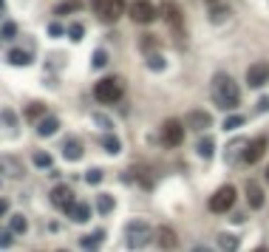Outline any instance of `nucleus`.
<instances>
[{"mask_svg": "<svg viewBox=\"0 0 269 252\" xmlns=\"http://www.w3.org/2000/svg\"><path fill=\"white\" fill-rule=\"evenodd\" d=\"M213 99H215L218 108H224V111H235V108L241 105L238 82H235L230 74H215V80H213Z\"/></svg>", "mask_w": 269, "mask_h": 252, "instance_id": "obj_1", "label": "nucleus"}, {"mask_svg": "<svg viewBox=\"0 0 269 252\" xmlns=\"http://www.w3.org/2000/svg\"><path fill=\"white\" fill-rule=\"evenodd\" d=\"M94 97L102 105H117L125 97V80L122 77H105L94 85Z\"/></svg>", "mask_w": 269, "mask_h": 252, "instance_id": "obj_2", "label": "nucleus"}, {"mask_svg": "<svg viewBox=\"0 0 269 252\" xmlns=\"http://www.w3.org/2000/svg\"><path fill=\"white\" fill-rule=\"evenodd\" d=\"M125 0H94V12H97L99 20H105V23H114V20H119L125 14Z\"/></svg>", "mask_w": 269, "mask_h": 252, "instance_id": "obj_3", "label": "nucleus"}, {"mask_svg": "<svg viewBox=\"0 0 269 252\" xmlns=\"http://www.w3.org/2000/svg\"><path fill=\"white\" fill-rule=\"evenodd\" d=\"M125 233H128V246H133V249H139V246L150 244V241L156 238V233H153L145 221H130L128 227H125Z\"/></svg>", "mask_w": 269, "mask_h": 252, "instance_id": "obj_4", "label": "nucleus"}, {"mask_svg": "<svg viewBox=\"0 0 269 252\" xmlns=\"http://www.w3.org/2000/svg\"><path fill=\"white\" fill-rule=\"evenodd\" d=\"M128 12H130V20H133V23H153V20H156V14H159V9L153 6L150 0H133V3H130L128 6Z\"/></svg>", "mask_w": 269, "mask_h": 252, "instance_id": "obj_5", "label": "nucleus"}, {"mask_svg": "<svg viewBox=\"0 0 269 252\" xmlns=\"http://www.w3.org/2000/svg\"><path fill=\"white\" fill-rule=\"evenodd\" d=\"M233 204H235V187L233 185H224L221 190H215L213 198H210V210H213V213H227Z\"/></svg>", "mask_w": 269, "mask_h": 252, "instance_id": "obj_6", "label": "nucleus"}, {"mask_svg": "<svg viewBox=\"0 0 269 252\" xmlns=\"http://www.w3.org/2000/svg\"><path fill=\"white\" fill-rule=\"evenodd\" d=\"M182 139H184V125L178 119H167L165 128H162V142L167 148H176V145H182Z\"/></svg>", "mask_w": 269, "mask_h": 252, "instance_id": "obj_7", "label": "nucleus"}, {"mask_svg": "<svg viewBox=\"0 0 269 252\" xmlns=\"http://www.w3.org/2000/svg\"><path fill=\"white\" fill-rule=\"evenodd\" d=\"M246 82L252 88H261L269 82V62H252L250 71H246Z\"/></svg>", "mask_w": 269, "mask_h": 252, "instance_id": "obj_8", "label": "nucleus"}, {"mask_svg": "<svg viewBox=\"0 0 269 252\" xmlns=\"http://www.w3.org/2000/svg\"><path fill=\"white\" fill-rule=\"evenodd\" d=\"M263 153H266V139H263V136H258V139H252L250 145H246L244 165H258V162L263 159Z\"/></svg>", "mask_w": 269, "mask_h": 252, "instance_id": "obj_9", "label": "nucleus"}, {"mask_svg": "<svg viewBox=\"0 0 269 252\" xmlns=\"http://www.w3.org/2000/svg\"><path fill=\"white\" fill-rule=\"evenodd\" d=\"M51 204H54L57 210H62V213H65V210L74 204V190L68 185H57L54 190H51Z\"/></svg>", "mask_w": 269, "mask_h": 252, "instance_id": "obj_10", "label": "nucleus"}, {"mask_svg": "<svg viewBox=\"0 0 269 252\" xmlns=\"http://www.w3.org/2000/svg\"><path fill=\"white\" fill-rule=\"evenodd\" d=\"M187 125L193 130H207L210 125H213V117H210L207 111H190L187 113Z\"/></svg>", "mask_w": 269, "mask_h": 252, "instance_id": "obj_11", "label": "nucleus"}, {"mask_svg": "<svg viewBox=\"0 0 269 252\" xmlns=\"http://www.w3.org/2000/svg\"><path fill=\"white\" fill-rule=\"evenodd\" d=\"M165 17H167V26L170 29H176V31H182L184 29V17H182V9L176 6V3H165Z\"/></svg>", "mask_w": 269, "mask_h": 252, "instance_id": "obj_12", "label": "nucleus"}, {"mask_svg": "<svg viewBox=\"0 0 269 252\" xmlns=\"http://www.w3.org/2000/svg\"><path fill=\"white\" fill-rule=\"evenodd\" d=\"M65 213H68V218H71L74 224H85L88 218H91V207H88V204H77V201H74Z\"/></svg>", "mask_w": 269, "mask_h": 252, "instance_id": "obj_13", "label": "nucleus"}, {"mask_svg": "<svg viewBox=\"0 0 269 252\" xmlns=\"http://www.w3.org/2000/svg\"><path fill=\"white\" fill-rule=\"evenodd\" d=\"M23 165L14 156H3V178H23Z\"/></svg>", "mask_w": 269, "mask_h": 252, "instance_id": "obj_14", "label": "nucleus"}, {"mask_svg": "<svg viewBox=\"0 0 269 252\" xmlns=\"http://www.w3.org/2000/svg\"><path fill=\"white\" fill-rule=\"evenodd\" d=\"M156 241H159L162 249H176L178 246V238H176V233H173L170 227H159L156 230Z\"/></svg>", "mask_w": 269, "mask_h": 252, "instance_id": "obj_15", "label": "nucleus"}, {"mask_svg": "<svg viewBox=\"0 0 269 252\" xmlns=\"http://www.w3.org/2000/svg\"><path fill=\"white\" fill-rule=\"evenodd\" d=\"M210 20H213L215 26L224 23V20H230V6H227L224 0H218V3H210Z\"/></svg>", "mask_w": 269, "mask_h": 252, "instance_id": "obj_16", "label": "nucleus"}, {"mask_svg": "<svg viewBox=\"0 0 269 252\" xmlns=\"http://www.w3.org/2000/svg\"><path fill=\"white\" fill-rule=\"evenodd\" d=\"M57 130H60V119H54V117H43L37 122V133L40 136H54Z\"/></svg>", "mask_w": 269, "mask_h": 252, "instance_id": "obj_17", "label": "nucleus"}, {"mask_svg": "<svg viewBox=\"0 0 269 252\" xmlns=\"http://www.w3.org/2000/svg\"><path fill=\"white\" fill-rule=\"evenodd\" d=\"M246 198H250V207L252 210L263 207V190L255 185V181H250V185H246Z\"/></svg>", "mask_w": 269, "mask_h": 252, "instance_id": "obj_18", "label": "nucleus"}, {"mask_svg": "<svg viewBox=\"0 0 269 252\" xmlns=\"http://www.w3.org/2000/svg\"><path fill=\"white\" fill-rule=\"evenodd\" d=\"M6 60L12 62V65H29L31 54H29V51H23V49H9L6 51Z\"/></svg>", "mask_w": 269, "mask_h": 252, "instance_id": "obj_19", "label": "nucleus"}, {"mask_svg": "<svg viewBox=\"0 0 269 252\" xmlns=\"http://www.w3.org/2000/svg\"><path fill=\"white\" fill-rule=\"evenodd\" d=\"M62 156H65L68 162H77V159H82V145H77V142H65L62 145Z\"/></svg>", "mask_w": 269, "mask_h": 252, "instance_id": "obj_20", "label": "nucleus"}, {"mask_svg": "<svg viewBox=\"0 0 269 252\" xmlns=\"http://www.w3.org/2000/svg\"><path fill=\"white\" fill-rule=\"evenodd\" d=\"M196 150H198V156H201V159H213V150H215V142H213V139H210V136H204V139H198Z\"/></svg>", "mask_w": 269, "mask_h": 252, "instance_id": "obj_21", "label": "nucleus"}, {"mask_svg": "<svg viewBox=\"0 0 269 252\" xmlns=\"http://www.w3.org/2000/svg\"><path fill=\"white\" fill-rule=\"evenodd\" d=\"M102 148L108 150V153H114V156H117L119 150H122V142H119L117 136H114V133H110V130H108V136H105V139H102Z\"/></svg>", "mask_w": 269, "mask_h": 252, "instance_id": "obj_22", "label": "nucleus"}, {"mask_svg": "<svg viewBox=\"0 0 269 252\" xmlns=\"http://www.w3.org/2000/svg\"><path fill=\"white\" fill-rule=\"evenodd\" d=\"M114 207H117V198H114V196H105V193H102V196L97 198V210H99L102 215H108Z\"/></svg>", "mask_w": 269, "mask_h": 252, "instance_id": "obj_23", "label": "nucleus"}, {"mask_svg": "<svg viewBox=\"0 0 269 252\" xmlns=\"http://www.w3.org/2000/svg\"><path fill=\"white\" fill-rule=\"evenodd\" d=\"M80 9H82V0H65V3H60L54 12L57 14H74V12H80Z\"/></svg>", "mask_w": 269, "mask_h": 252, "instance_id": "obj_24", "label": "nucleus"}, {"mask_svg": "<svg viewBox=\"0 0 269 252\" xmlns=\"http://www.w3.org/2000/svg\"><path fill=\"white\" fill-rule=\"evenodd\" d=\"M102 238H105V233H102V230H97V233H91L88 238L82 235V238H80V246H85V249H94V246H99V241H102Z\"/></svg>", "mask_w": 269, "mask_h": 252, "instance_id": "obj_25", "label": "nucleus"}, {"mask_svg": "<svg viewBox=\"0 0 269 252\" xmlns=\"http://www.w3.org/2000/svg\"><path fill=\"white\" fill-rule=\"evenodd\" d=\"M218 246L221 249H238V238L233 233H221L218 235Z\"/></svg>", "mask_w": 269, "mask_h": 252, "instance_id": "obj_26", "label": "nucleus"}, {"mask_svg": "<svg viewBox=\"0 0 269 252\" xmlns=\"http://www.w3.org/2000/svg\"><path fill=\"white\" fill-rule=\"evenodd\" d=\"M31 159H34V165H37V167H43V170H49V167L54 165V159H51V156L46 153V150H37V153L31 156Z\"/></svg>", "mask_w": 269, "mask_h": 252, "instance_id": "obj_27", "label": "nucleus"}, {"mask_svg": "<svg viewBox=\"0 0 269 252\" xmlns=\"http://www.w3.org/2000/svg\"><path fill=\"white\" fill-rule=\"evenodd\" d=\"M9 227H12L14 230V233H17V235H23L26 233V230H29V221H26V218H23V215H12V221H9Z\"/></svg>", "mask_w": 269, "mask_h": 252, "instance_id": "obj_28", "label": "nucleus"}, {"mask_svg": "<svg viewBox=\"0 0 269 252\" xmlns=\"http://www.w3.org/2000/svg\"><path fill=\"white\" fill-rule=\"evenodd\" d=\"M165 65L167 62H165V57L162 54H150L147 57V68H150V71H165Z\"/></svg>", "mask_w": 269, "mask_h": 252, "instance_id": "obj_29", "label": "nucleus"}, {"mask_svg": "<svg viewBox=\"0 0 269 252\" xmlns=\"http://www.w3.org/2000/svg\"><path fill=\"white\" fill-rule=\"evenodd\" d=\"M43 113H46V105H43V102H40V105L31 102L29 108H26V117H29V119H40Z\"/></svg>", "mask_w": 269, "mask_h": 252, "instance_id": "obj_30", "label": "nucleus"}, {"mask_svg": "<svg viewBox=\"0 0 269 252\" xmlns=\"http://www.w3.org/2000/svg\"><path fill=\"white\" fill-rule=\"evenodd\" d=\"M244 125V117H238V113H230V117L224 119V128L227 130H235V128H241Z\"/></svg>", "mask_w": 269, "mask_h": 252, "instance_id": "obj_31", "label": "nucleus"}, {"mask_svg": "<svg viewBox=\"0 0 269 252\" xmlns=\"http://www.w3.org/2000/svg\"><path fill=\"white\" fill-rule=\"evenodd\" d=\"M3 125H6V128H14V125H17V113H14L12 108H3Z\"/></svg>", "mask_w": 269, "mask_h": 252, "instance_id": "obj_32", "label": "nucleus"}, {"mask_svg": "<svg viewBox=\"0 0 269 252\" xmlns=\"http://www.w3.org/2000/svg\"><path fill=\"white\" fill-rule=\"evenodd\" d=\"M82 34H85V29H82L80 23H74L71 29H68V37H71L74 43H77V40H82Z\"/></svg>", "mask_w": 269, "mask_h": 252, "instance_id": "obj_33", "label": "nucleus"}, {"mask_svg": "<svg viewBox=\"0 0 269 252\" xmlns=\"http://www.w3.org/2000/svg\"><path fill=\"white\" fill-rule=\"evenodd\" d=\"M14 34H17V23H12V20H6V23H3V37H6V40H12Z\"/></svg>", "mask_w": 269, "mask_h": 252, "instance_id": "obj_34", "label": "nucleus"}, {"mask_svg": "<svg viewBox=\"0 0 269 252\" xmlns=\"http://www.w3.org/2000/svg\"><path fill=\"white\" fill-rule=\"evenodd\" d=\"M85 181H88V185H99V181H102V170H88L85 173Z\"/></svg>", "mask_w": 269, "mask_h": 252, "instance_id": "obj_35", "label": "nucleus"}, {"mask_svg": "<svg viewBox=\"0 0 269 252\" xmlns=\"http://www.w3.org/2000/svg\"><path fill=\"white\" fill-rule=\"evenodd\" d=\"M105 62H108V54H105L102 49H99V51H94V68H102Z\"/></svg>", "mask_w": 269, "mask_h": 252, "instance_id": "obj_36", "label": "nucleus"}, {"mask_svg": "<svg viewBox=\"0 0 269 252\" xmlns=\"http://www.w3.org/2000/svg\"><path fill=\"white\" fill-rule=\"evenodd\" d=\"M94 122H97L99 128H105V130H110V128H114V122H110V119H105L102 113H94Z\"/></svg>", "mask_w": 269, "mask_h": 252, "instance_id": "obj_37", "label": "nucleus"}, {"mask_svg": "<svg viewBox=\"0 0 269 252\" xmlns=\"http://www.w3.org/2000/svg\"><path fill=\"white\" fill-rule=\"evenodd\" d=\"M0 235H3V238H0V241H3V246H12V241H14V230H12V227L3 230Z\"/></svg>", "mask_w": 269, "mask_h": 252, "instance_id": "obj_38", "label": "nucleus"}, {"mask_svg": "<svg viewBox=\"0 0 269 252\" xmlns=\"http://www.w3.org/2000/svg\"><path fill=\"white\" fill-rule=\"evenodd\" d=\"M62 31H65V29H62L60 23H51L49 26V34H51V37H62Z\"/></svg>", "mask_w": 269, "mask_h": 252, "instance_id": "obj_39", "label": "nucleus"}, {"mask_svg": "<svg viewBox=\"0 0 269 252\" xmlns=\"http://www.w3.org/2000/svg\"><path fill=\"white\" fill-rule=\"evenodd\" d=\"M255 111H258V113L269 111V97H261V102H258V105H255Z\"/></svg>", "mask_w": 269, "mask_h": 252, "instance_id": "obj_40", "label": "nucleus"}, {"mask_svg": "<svg viewBox=\"0 0 269 252\" xmlns=\"http://www.w3.org/2000/svg\"><path fill=\"white\" fill-rule=\"evenodd\" d=\"M266 185H269V165H266Z\"/></svg>", "mask_w": 269, "mask_h": 252, "instance_id": "obj_41", "label": "nucleus"}, {"mask_svg": "<svg viewBox=\"0 0 269 252\" xmlns=\"http://www.w3.org/2000/svg\"><path fill=\"white\" fill-rule=\"evenodd\" d=\"M207 3H218V0H207Z\"/></svg>", "mask_w": 269, "mask_h": 252, "instance_id": "obj_42", "label": "nucleus"}]
</instances>
